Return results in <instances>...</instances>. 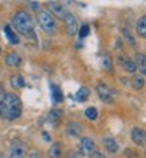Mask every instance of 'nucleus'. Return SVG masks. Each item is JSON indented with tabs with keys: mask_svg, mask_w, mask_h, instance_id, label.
<instances>
[{
	"mask_svg": "<svg viewBox=\"0 0 146 158\" xmlns=\"http://www.w3.org/2000/svg\"><path fill=\"white\" fill-rule=\"evenodd\" d=\"M38 24L41 25V28L47 33V35H54L57 31V24L55 19L52 17V14H49V11H41L38 14Z\"/></svg>",
	"mask_w": 146,
	"mask_h": 158,
	"instance_id": "obj_3",
	"label": "nucleus"
},
{
	"mask_svg": "<svg viewBox=\"0 0 146 158\" xmlns=\"http://www.w3.org/2000/svg\"><path fill=\"white\" fill-rule=\"evenodd\" d=\"M3 31H5V36H7V39L11 42V44H19V38L16 36V33L11 30V27L10 25H5V28H3Z\"/></svg>",
	"mask_w": 146,
	"mask_h": 158,
	"instance_id": "obj_16",
	"label": "nucleus"
},
{
	"mask_svg": "<svg viewBox=\"0 0 146 158\" xmlns=\"http://www.w3.org/2000/svg\"><path fill=\"white\" fill-rule=\"evenodd\" d=\"M0 158H2V156H0Z\"/></svg>",
	"mask_w": 146,
	"mask_h": 158,
	"instance_id": "obj_36",
	"label": "nucleus"
},
{
	"mask_svg": "<svg viewBox=\"0 0 146 158\" xmlns=\"http://www.w3.org/2000/svg\"><path fill=\"white\" fill-rule=\"evenodd\" d=\"M60 119H61V111H58V110H52L47 116V122H51L52 125H57Z\"/></svg>",
	"mask_w": 146,
	"mask_h": 158,
	"instance_id": "obj_19",
	"label": "nucleus"
},
{
	"mask_svg": "<svg viewBox=\"0 0 146 158\" xmlns=\"http://www.w3.org/2000/svg\"><path fill=\"white\" fill-rule=\"evenodd\" d=\"M51 89H52V100H54V103H60V102L63 100L61 89H60L57 85H51Z\"/></svg>",
	"mask_w": 146,
	"mask_h": 158,
	"instance_id": "obj_15",
	"label": "nucleus"
},
{
	"mask_svg": "<svg viewBox=\"0 0 146 158\" xmlns=\"http://www.w3.org/2000/svg\"><path fill=\"white\" fill-rule=\"evenodd\" d=\"M131 138L137 146H144L146 144V131L140 127H134L131 131Z\"/></svg>",
	"mask_w": 146,
	"mask_h": 158,
	"instance_id": "obj_6",
	"label": "nucleus"
},
{
	"mask_svg": "<svg viewBox=\"0 0 146 158\" xmlns=\"http://www.w3.org/2000/svg\"><path fill=\"white\" fill-rule=\"evenodd\" d=\"M144 155H146V150H144Z\"/></svg>",
	"mask_w": 146,
	"mask_h": 158,
	"instance_id": "obj_35",
	"label": "nucleus"
},
{
	"mask_svg": "<svg viewBox=\"0 0 146 158\" xmlns=\"http://www.w3.org/2000/svg\"><path fill=\"white\" fill-rule=\"evenodd\" d=\"M29 5H30V8H32V10H35V11H38V10H39V3H38V2H30Z\"/></svg>",
	"mask_w": 146,
	"mask_h": 158,
	"instance_id": "obj_29",
	"label": "nucleus"
},
{
	"mask_svg": "<svg viewBox=\"0 0 146 158\" xmlns=\"http://www.w3.org/2000/svg\"><path fill=\"white\" fill-rule=\"evenodd\" d=\"M124 156L126 158H138V153H135L132 149H126L124 150Z\"/></svg>",
	"mask_w": 146,
	"mask_h": 158,
	"instance_id": "obj_27",
	"label": "nucleus"
},
{
	"mask_svg": "<svg viewBox=\"0 0 146 158\" xmlns=\"http://www.w3.org/2000/svg\"><path fill=\"white\" fill-rule=\"evenodd\" d=\"M85 118L90 119V121H96L97 119V110L94 106H90L85 110Z\"/></svg>",
	"mask_w": 146,
	"mask_h": 158,
	"instance_id": "obj_25",
	"label": "nucleus"
},
{
	"mask_svg": "<svg viewBox=\"0 0 146 158\" xmlns=\"http://www.w3.org/2000/svg\"><path fill=\"white\" fill-rule=\"evenodd\" d=\"M88 96H90V89L83 86V88H80L79 91L74 94V99H76L77 102H85V100L88 99Z\"/></svg>",
	"mask_w": 146,
	"mask_h": 158,
	"instance_id": "obj_17",
	"label": "nucleus"
},
{
	"mask_svg": "<svg viewBox=\"0 0 146 158\" xmlns=\"http://www.w3.org/2000/svg\"><path fill=\"white\" fill-rule=\"evenodd\" d=\"M13 25L16 27V30L24 35L25 38H30V39H35L36 35H35V25H33V19L32 16L27 13V11H17L13 17Z\"/></svg>",
	"mask_w": 146,
	"mask_h": 158,
	"instance_id": "obj_2",
	"label": "nucleus"
},
{
	"mask_svg": "<svg viewBox=\"0 0 146 158\" xmlns=\"http://www.w3.org/2000/svg\"><path fill=\"white\" fill-rule=\"evenodd\" d=\"M123 67H124V71L129 72V74H134V72L137 71V64H135L134 61H131V60H126V61L123 63Z\"/></svg>",
	"mask_w": 146,
	"mask_h": 158,
	"instance_id": "obj_24",
	"label": "nucleus"
},
{
	"mask_svg": "<svg viewBox=\"0 0 146 158\" xmlns=\"http://www.w3.org/2000/svg\"><path fill=\"white\" fill-rule=\"evenodd\" d=\"M88 33H90V27L86 25V24H83L82 27H80V38H85V36H88Z\"/></svg>",
	"mask_w": 146,
	"mask_h": 158,
	"instance_id": "obj_26",
	"label": "nucleus"
},
{
	"mask_svg": "<svg viewBox=\"0 0 146 158\" xmlns=\"http://www.w3.org/2000/svg\"><path fill=\"white\" fill-rule=\"evenodd\" d=\"M0 53H2V49H0Z\"/></svg>",
	"mask_w": 146,
	"mask_h": 158,
	"instance_id": "obj_34",
	"label": "nucleus"
},
{
	"mask_svg": "<svg viewBox=\"0 0 146 158\" xmlns=\"http://www.w3.org/2000/svg\"><path fill=\"white\" fill-rule=\"evenodd\" d=\"M10 81H11V85H13L16 89H20V88L25 86V81H24V77H22V75H11Z\"/></svg>",
	"mask_w": 146,
	"mask_h": 158,
	"instance_id": "obj_20",
	"label": "nucleus"
},
{
	"mask_svg": "<svg viewBox=\"0 0 146 158\" xmlns=\"http://www.w3.org/2000/svg\"><path fill=\"white\" fill-rule=\"evenodd\" d=\"M137 33H138V36L146 39V16L138 19V22H137Z\"/></svg>",
	"mask_w": 146,
	"mask_h": 158,
	"instance_id": "obj_14",
	"label": "nucleus"
},
{
	"mask_svg": "<svg viewBox=\"0 0 146 158\" xmlns=\"http://www.w3.org/2000/svg\"><path fill=\"white\" fill-rule=\"evenodd\" d=\"M123 36H124V39L129 42V46L135 47V38H134V35H132V31H131L129 28H124V30H123Z\"/></svg>",
	"mask_w": 146,
	"mask_h": 158,
	"instance_id": "obj_23",
	"label": "nucleus"
},
{
	"mask_svg": "<svg viewBox=\"0 0 146 158\" xmlns=\"http://www.w3.org/2000/svg\"><path fill=\"white\" fill-rule=\"evenodd\" d=\"M131 85H132L134 89H141V88L144 86V78H143V75H134L132 80H131Z\"/></svg>",
	"mask_w": 146,
	"mask_h": 158,
	"instance_id": "obj_21",
	"label": "nucleus"
},
{
	"mask_svg": "<svg viewBox=\"0 0 146 158\" xmlns=\"http://www.w3.org/2000/svg\"><path fill=\"white\" fill-rule=\"evenodd\" d=\"M101 66H102L104 71H112V66H113L112 58H110L108 55H104V56L101 58Z\"/></svg>",
	"mask_w": 146,
	"mask_h": 158,
	"instance_id": "obj_22",
	"label": "nucleus"
},
{
	"mask_svg": "<svg viewBox=\"0 0 146 158\" xmlns=\"http://www.w3.org/2000/svg\"><path fill=\"white\" fill-rule=\"evenodd\" d=\"M82 125L79 122H69L68 127H66V131L71 135V136H79V135L82 133Z\"/></svg>",
	"mask_w": 146,
	"mask_h": 158,
	"instance_id": "obj_12",
	"label": "nucleus"
},
{
	"mask_svg": "<svg viewBox=\"0 0 146 158\" xmlns=\"http://www.w3.org/2000/svg\"><path fill=\"white\" fill-rule=\"evenodd\" d=\"M134 63L137 64V71H140L143 75H146V55L144 53H137Z\"/></svg>",
	"mask_w": 146,
	"mask_h": 158,
	"instance_id": "obj_10",
	"label": "nucleus"
},
{
	"mask_svg": "<svg viewBox=\"0 0 146 158\" xmlns=\"http://www.w3.org/2000/svg\"><path fill=\"white\" fill-rule=\"evenodd\" d=\"M22 113V102L16 94H3L2 100H0V116L14 121L20 116Z\"/></svg>",
	"mask_w": 146,
	"mask_h": 158,
	"instance_id": "obj_1",
	"label": "nucleus"
},
{
	"mask_svg": "<svg viewBox=\"0 0 146 158\" xmlns=\"http://www.w3.org/2000/svg\"><path fill=\"white\" fill-rule=\"evenodd\" d=\"M49 156L51 158H61V146L58 143H54L49 147Z\"/></svg>",
	"mask_w": 146,
	"mask_h": 158,
	"instance_id": "obj_18",
	"label": "nucleus"
},
{
	"mask_svg": "<svg viewBox=\"0 0 146 158\" xmlns=\"http://www.w3.org/2000/svg\"><path fill=\"white\" fill-rule=\"evenodd\" d=\"M94 150H96L94 141H93L91 138H88V136L82 138V141H80V152H82L83 155H91Z\"/></svg>",
	"mask_w": 146,
	"mask_h": 158,
	"instance_id": "obj_8",
	"label": "nucleus"
},
{
	"mask_svg": "<svg viewBox=\"0 0 146 158\" xmlns=\"http://www.w3.org/2000/svg\"><path fill=\"white\" fill-rule=\"evenodd\" d=\"M25 156V147H24V143L19 139L11 141L10 144V156L8 158H24Z\"/></svg>",
	"mask_w": 146,
	"mask_h": 158,
	"instance_id": "obj_5",
	"label": "nucleus"
},
{
	"mask_svg": "<svg viewBox=\"0 0 146 158\" xmlns=\"http://www.w3.org/2000/svg\"><path fill=\"white\" fill-rule=\"evenodd\" d=\"M96 93H97V96H99V99H101L102 102H105V103H112V102L115 100L113 91H112L107 85H104V83H99V85L96 86Z\"/></svg>",
	"mask_w": 146,
	"mask_h": 158,
	"instance_id": "obj_4",
	"label": "nucleus"
},
{
	"mask_svg": "<svg viewBox=\"0 0 146 158\" xmlns=\"http://www.w3.org/2000/svg\"><path fill=\"white\" fill-rule=\"evenodd\" d=\"M104 146H105V149H107L110 153H116V152H118V149H119L118 141H116L115 138H112V136L104 138Z\"/></svg>",
	"mask_w": 146,
	"mask_h": 158,
	"instance_id": "obj_11",
	"label": "nucleus"
},
{
	"mask_svg": "<svg viewBox=\"0 0 146 158\" xmlns=\"http://www.w3.org/2000/svg\"><path fill=\"white\" fill-rule=\"evenodd\" d=\"M64 22H66V31H68V35L74 36V35L79 31L77 19H76L74 16H72V14H68V16H66V19H64Z\"/></svg>",
	"mask_w": 146,
	"mask_h": 158,
	"instance_id": "obj_7",
	"label": "nucleus"
},
{
	"mask_svg": "<svg viewBox=\"0 0 146 158\" xmlns=\"http://www.w3.org/2000/svg\"><path fill=\"white\" fill-rule=\"evenodd\" d=\"M29 158H41V153L39 152H32Z\"/></svg>",
	"mask_w": 146,
	"mask_h": 158,
	"instance_id": "obj_30",
	"label": "nucleus"
},
{
	"mask_svg": "<svg viewBox=\"0 0 146 158\" xmlns=\"http://www.w3.org/2000/svg\"><path fill=\"white\" fill-rule=\"evenodd\" d=\"M47 6H49V10H51L57 17H60V19H66V16L69 14L66 10H64V6L61 5V3H57V2H49L47 3Z\"/></svg>",
	"mask_w": 146,
	"mask_h": 158,
	"instance_id": "obj_9",
	"label": "nucleus"
},
{
	"mask_svg": "<svg viewBox=\"0 0 146 158\" xmlns=\"http://www.w3.org/2000/svg\"><path fill=\"white\" fill-rule=\"evenodd\" d=\"M42 138H44L46 141H51V135H47V133L44 131V133H42Z\"/></svg>",
	"mask_w": 146,
	"mask_h": 158,
	"instance_id": "obj_32",
	"label": "nucleus"
},
{
	"mask_svg": "<svg viewBox=\"0 0 146 158\" xmlns=\"http://www.w3.org/2000/svg\"><path fill=\"white\" fill-rule=\"evenodd\" d=\"M90 158H105V155L101 153V152H97V150H94V152L90 155Z\"/></svg>",
	"mask_w": 146,
	"mask_h": 158,
	"instance_id": "obj_28",
	"label": "nucleus"
},
{
	"mask_svg": "<svg viewBox=\"0 0 146 158\" xmlns=\"http://www.w3.org/2000/svg\"><path fill=\"white\" fill-rule=\"evenodd\" d=\"M5 63H7V66L16 67V66L20 64V56H19L17 53H14V52H10V53L5 56Z\"/></svg>",
	"mask_w": 146,
	"mask_h": 158,
	"instance_id": "obj_13",
	"label": "nucleus"
},
{
	"mask_svg": "<svg viewBox=\"0 0 146 158\" xmlns=\"http://www.w3.org/2000/svg\"><path fill=\"white\" fill-rule=\"evenodd\" d=\"M68 158H79V155H77L76 152H69V153H68Z\"/></svg>",
	"mask_w": 146,
	"mask_h": 158,
	"instance_id": "obj_31",
	"label": "nucleus"
},
{
	"mask_svg": "<svg viewBox=\"0 0 146 158\" xmlns=\"http://www.w3.org/2000/svg\"><path fill=\"white\" fill-rule=\"evenodd\" d=\"M3 94H5V93H3V86H2V85H0V96H2V97H3Z\"/></svg>",
	"mask_w": 146,
	"mask_h": 158,
	"instance_id": "obj_33",
	"label": "nucleus"
}]
</instances>
